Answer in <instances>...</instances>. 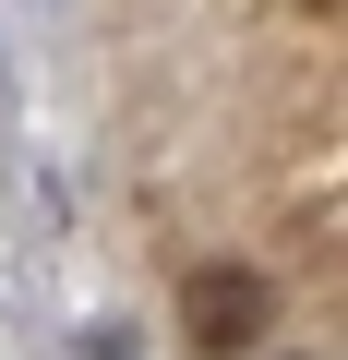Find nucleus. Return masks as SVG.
I'll return each instance as SVG.
<instances>
[{"label":"nucleus","instance_id":"obj_1","mask_svg":"<svg viewBox=\"0 0 348 360\" xmlns=\"http://www.w3.org/2000/svg\"><path fill=\"white\" fill-rule=\"evenodd\" d=\"M264 312H276V300H264V276H252V264H193V276H181V336H193L205 360L252 348V336H264Z\"/></svg>","mask_w":348,"mask_h":360}]
</instances>
